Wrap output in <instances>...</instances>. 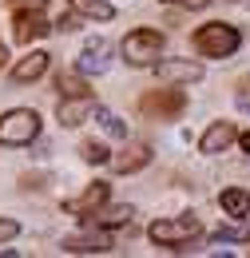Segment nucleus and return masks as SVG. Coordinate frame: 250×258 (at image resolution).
I'll list each match as a JSON object with an SVG mask.
<instances>
[{
  "instance_id": "17",
  "label": "nucleus",
  "mask_w": 250,
  "mask_h": 258,
  "mask_svg": "<svg viewBox=\"0 0 250 258\" xmlns=\"http://www.w3.org/2000/svg\"><path fill=\"white\" fill-rule=\"evenodd\" d=\"M92 119H95V123H99L103 131H107V135H115V139H127V123L119 119V115H115V111H107V107H99V103H95V107H92Z\"/></svg>"
},
{
  "instance_id": "7",
  "label": "nucleus",
  "mask_w": 250,
  "mask_h": 258,
  "mask_svg": "<svg viewBox=\"0 0 250 258\" xmlns=\"http://www.w3.org/2000/svg\"><path fill=\"white\" fill-rule=\"evenodd\" d=\"M107 195H111L107 183H92L80 199H68V203H64V215H80V219H84V215H92V211H99V207L107 203Z\"/></svg>"
},
{
  "instance_id": "8",
  "label": "nucleus",
  "mask_w": 250,
  "mask_h": 258,
  "mask_svg": "<svg viewBox=\"0 0 250 258\" xmlns=\"http://www.w3.org/2000/svg\"><path fill=\"white\" fill-rule=\"evenodd\" d=\"M234 139H238L234 123H230V119H219V123H211V127H207V135L199 139V151H203V155H219V151H226Z\"/></svg>"
},
{
  "instance_id": "5",
  "label": "nucleus",
  "mask_w": 250,
  "mask_h": 258,
  "mask_svg": "<svg viewBox=\"0 0 250 258\" xmlns=\"http://www.w3.org/2000/svg\"><path fill=\"white\" fill-rule=\"evenodd\" d=\"M183 107H187V96L179 88H159V92H147L139 99V111L151 115V119H175Z\"/></svg>"
},
{
  "instance_id": "13",
  "label": "nucleus",
  "mask_w": 250,
  "mask_h": 258,
  "mask_svg": "<svg viewBox=\"0 0 250 258\" xmlns=\"http://www.w3.org/2000/svg\"><path fill=\"white\" fill-rule=\"evenodd\" d=\"M147 163H151V147H147V143H131L123 155L111 159V167H115L119 175H131V171H143Z\"/></svg>"
},
{
  "instance_id": "14",
  "label": "nucleus",
  "mask_w": 250,
  "mask_h": 258,
  "mask_svg": "<svg viewBox=\"0 0 250 258\" xmlns=\"http://www.w3.org/2000/svg\"><path fill=\"white\" fill-rule=\"evenodd\" d=\"M48 72V52H32V56H24L20 64L12 68V80L16 84H32V80H40Z\"/></svg>"
},
{
  "instance_id": "2",
  "label": "nucleus",
  "mask_w": 250,
  "mask_h": 258,
  "mask_svg": "<svg viewBox=\"0 0 250 258\" xmlns=\"http://www.w3.org/2000/svg\"><path fill=\"white\" fill-rule=\"evenodd\" d=\"M147 234H151V242H159V246H183V242H191V238H199V234H203V223H199L195 215L155 219Z\"/></svg>"
},
{
  "instance_id": "16",
  "label": "nucleus",
  "mask_w": 250,
  "mask_h": 258,
  "mask_svg": "<svg viewBox=\"0 0 250 258\" xmlns=\"http://www.w3.org/2000/svg\"><path fill=\"white\" fill-rule=\"evenodd\" d=\"M222 211L226 215H234V219H242V215H250V191H238V187H230V191L219 195Z\"/></svg>"
},
{
  "instance_id": "1",
  "label": "nucleus",
  "mask_w": 250,
  "mask_h": 258,
  "mask_svg": "<svg viewBox=\"0 0 250 258\" xmlns=\"http://www.w3.org/2000/svg\"><path fill=\"white\" fill-rule=\"evenodd\" d=\"M119 52H123V60L131 68H151L159 60V52H163V32H155V28H135V32L123 36Z\"/></svg>"
},
{
  "instance_id": "24",
  "label": "nucleus",
  "mask_w": 250,
  "mask_h": 258,
  "mask_svg": "<svg viewBox=\"0 0 250 258\" xmlns=\"http://www.w3.org/2000/svg\"><path fill=\"white\" fill-rule=\"evenodd\" d=\"M56 28H60V32H76V28H80V24H76V12H72V16H60Z\"/></svg>"
},
{
  "instance_id": "23",
  "label": "nucleus",
  "mask_w": 250,
  "mask_h": 258,
  "mask_svg": "<svg viewBox=\"0 0 250 258\" xmlns=\"http://www.w3.org/2000/svg\"><path fill=\"white\" fill-rule=\"evenodd\" d=\"M16 230H20V226L12 223V219H0V242H8V238H16Z\"/></svg>"
},
{
  "instance_id": "12",
  "label": "nucleus",
  "mask_w": 250,
  "mask_h": 258,
  "mask_svg": "<svg viewBox=\"0 0 250 258\" xmlns=\"http://www.w3.org/2000/svg\"><path fill=\"white\" fill-rule=\"evenodd\" d=\"M80 72H84V76L107 72V40H103V36L88 40V48H84V56H80Z\"/></svg>"
},
{
  "instance_id": "6",
  "label": "nucleus",
  "mask_w": 250,
  "mask_h": 258,
  "mask_svg": "<svg viewBox=\"0 0 250 258\" xmlns=\"http://www.w3.org/2000/svg\"><path fill=\"white\" fill-rule=\"evenodd\" d=\"M151 68L163 84H199L203 80V64H195V60H155Z\"/></svg>"
},
{
  "instance_id": "9",
  "label": "nucleus",
  "mask_w": 250,
  "mask_h": 258,
  "mask_svg": "<svg viewBox=\"0 0 250 258\" xmlns=\"http://www.w3.org/2000/svg\"><path fill=\"white\" fill-rule=\"evenodd\" d=\"M111 250V238L103 230L92 234H76V238H64V254H107Z\"/></svg>"
},
{
  "instance_id": "27",
  "label": "nucleus",
  "mask_w": 250,
  "mask_h": 258,
  "mask_svg": "<svg viewBox=\"0 0 250 258\" xmlns=\"http://www.w3.org/2000/svg\"><path fill=\"white\" fill-rule=\"evenodd\" d=\"M8 64V48H4V44H0V68Z\"/></svg>"
},
{
  "instance_id": "29",
  "label": "nucleus",
  "mask_w": 250,
  "mask_h": 258,
  "mask_svg": "<svg viewBox=\"0 0 250 258\" xmlns=\"http://www.w3.org/2000/svg\"><path fill=\"white\" fill-rule=\"evenodd\" d=\"M167 4H171V0H167Z\"/></svg>"
},
{
  "instance_id": "11",
  "label": "nucleus",
  "mask_w": 250,
  "mask_h": 258,
  "mask_svg": "<svg viewBox=\"0 0 250 258\" xmlns=\"http://www.w3.org/2000/svg\"><path fill=\"white\" fill-rule=\"evenodd\" d=\"M48 32H52V24H48L40 12H16V40H20V44L44 40Z\"/></svg>"
},
{
  "instance_id": "4",
  "label": "nucleus",
  "mask_w": 250,
  "mask_h": 258,
  "mask_svg": "<svg viewBox=\"0 0 250 258\" xmlns=\"http://www.w3.org/2000/svg\"><path fill=\"white\" fill-rule=\"evenodd\" d=\"M238 40H242V36L234 32L230 24H203V28L195 32V52H199V56L222 60V56H234Z\"/></svg>"
},
{
  "instance_id": "19",
  "label": "nucleus",
  "mask_w": 250,
  "mask_h": 258,
  "mask_svg": "<svg viewBox=\"0 0 250 258\" xmlns=\"http://www.w3.org/2000/svg\"><path fill=\"white\" fill-rule=\"evenodd\" d=\"M56 88H60V96H88L84 72H60L56 76Z\"/></svg>"
},
{
  "instance_id": "22",
  "label": "nucleus",
  "mask_w": 250,
  "mask_h": 258,
  "mask_svg": "<svg viewBox=\"0 0 250 258\" xmlns=\"http://www.w3.org/2000/svg\"><path fill=\"white\" fill-rule=\"evenodd\" d=\"M8 4H12L16 12H44V4H48V0H8Z\"/></svg>"
},
{
  "instance_id": "15",
  "label": "nucleus",
  "mask_w": 250,
  "mask_h": 258,
  "mask_svg": "<svg viewBox=\"0 0 250 258\" xmlns=\"http://www.w3.org/2000/svg\"><path fill=\"white\" fill-rule=\"evenodd\" d=\"M131 215H135V211L123 203V207H111V211H103V207H99V211L84 215V219H88L92 226H99V230H107V226H127V223H131Z\"/></svg>"
},
{
  "instance_id": "18",
  "label": "nucleus",
  "mask_w": 250,
  "mask_h": 258,
  "mask_svg": "<svg viewBox=\"0 0 250 258\" xmlns=\"http://www.w3.org/2000/svg\"><path fill=\"white\" fill-rule=\"evenodd\" d=\"M72 12L76 16H92V20H111L115 8L107 0H72Z\"/></svg>"
},
{
  "instance_id": "20",
  "label": "nucleus",
  "mask_w": 250,
  "mask_h": 258,
  "mask_svg": "<svg viewBox=\"0 0 250 258\" xmlns=\"http://www.w3.org/2000/svg\"><path fill=\"white\" fill-rule=\"evenodd\" d=\"M80 155H84V163H107V159H111V155H107V147H103V143H95V139L80 143Z\"/></svg>"
},
{
  "instance_id": "26",
  "label": "nucleus",
  "mask_w": 250,
  "mask_h": 258,
  "mask_svg": "<svg viewBox=\"0 0 250 258\" xmlns=\"http://www.w3.org/2000/svg\"><path fill=\"white\" fill-rule=\"evenodd\" d=\"M211 0H187V8H207Z\"/></svg>"
},
{
  "instance_id": "21",
  "label": "nucleus",
  "mask_w": 250,
  "mask_h": 258,
  "mask_svg": "<svg viewBox=\"0 0 250 258\" xmlns=\"http://www.w3.org/2000/svg\"><path fill=\"white\" fill-rule=\"evenodd\" d=\"M242 238H246L242 226H219L215 230V242H242Z\"/></svg>"
},
{
  "instance_id": "10",
  "label": "nucleus",
  "mask_w": 250,
  "mask_h": 258,
  "mask_svg": "<svg viewBox=\"0 0 250 258\" xmlns=\"http://www.w3.org/2000/svg\"><path fill=\"white\" fill-rule=\"evenodd\" d=\"M92 107H95L92 92H88V96H64L60 99V123L64 127H80V123L92 115Z\"/></svg>"
},
{
  "instance_id": "25",
  "label": "nucleus",
  "mask_w": 250,
  "mask_h": 258,
  "mask_svg": "<svg viewBox=\"0 0 250 258\" xmlns=\"http://www.w3.org/2000/svg\"><path fill=\"white\" fill-rule=\"evenodd\" d=\"M238 147H242V151L250 155V131H242V135H238Z\"/></svg>"
},
{
  "instance_id": "28",
  "label": "nucleus",
  "mask_w": 250,
  "mask_h": 258,
  "mask_svg": "<svg viewBox=\"0 0 250 258\" xmlns=\"http://www.w3.org/2000/svg\"><path fill=\"white\" fill-rule=\"evenodd\" d=\"M242 92H250V76H246V80H242Z\"/></svg>"
},
{
  "instance_id": "3",
  "label": "nucleus",
  "mask_w": 250,
  "mask_h": 258,
  "mask_svg": "<svg viewBox=\"0 0 250 258\" xmlns=\"http://www.w3.org/2000/svg\"><path fill=\"white\" fill-rule=\"evenodd\" d=\"M40 135V115L32 107H16L8 115H0V143L4 147H24Z\"/></svg>"
}]
</instances>
